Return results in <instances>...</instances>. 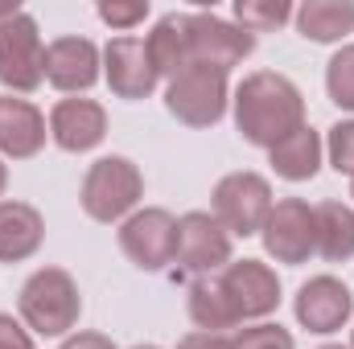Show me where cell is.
<instances>
[{"label":"cell","instance_id":"obj_1","mask_svg":"<svg viewBox=\"0 0 354 349\" xmlns=\"http://www.w3.org/2000/svg\"><path fill=\"white\" fill-rule=\"evenodd\" d=\"M235 128L248 144L276 148L284 136L305 128V99L292 79L276 70H256L235 90Z\"/></svg>","mask_w":354,"mask_h":349},{"label":"cell","instance_id":"obj_2","mask_svg":"<svg viewBox=\"0 0 354 349\" xmlns=\"http://www.w3.org/2000/svg\"><path fill=\"white\" fill-rule=\"evenodd\" d=\"M83 312L79 300V283L62 271V267H41L25 279L21 288V317L33 333L41 337H62L66 329H75Z\"/></svg>","mask_w":354,"mask_h":349},{"label":"cell","instance_id":"obj_3","mask_svg":"<svg viewBox=\"0 0 354 349\" xmlns=\"http://www.w3.org/2000/svg\"><path fill=\"white\" fill-rule=\"evenodd\" d=\"M46 79V46L37 21L17 4H0V83L21 94L41 87Z\"/></svg>","mask_w":354,"mask_h":349},{"label":"cell","instance_id":"obj_4","mask_svg":"<svg viewBox=\"0 0 354 349\" xmlns=\"http://www.w3.org/2000/svg\"><path fill=\"white\" fill-rule=\"evenodd\" d=\"M165 107H169V115H177L189 128L218 123L227 111V70L206 66V62H189L181 74L169 79Z\"/></svg>","mask_w":354,"mask_h":349},{"label":"cell","instance_id":"obj_5","mask_svg":"<svg viewBox=\"0 0 354 349\" xmlns=\"http://www.w3.org/2000/svg\"><path fill=\"white\" fill-rule=\"evenodd\" d=\"M145 193V177L124 157H103L83 177V210L95 222H120Z\"/></svg>","mask_w":354,"mask_h":349},{"label":"cell","instance_id":"obj_6","mask_svg":"<svg viewBox=\"0 0 354 349\" xmlns=\"http://www.w3.org/2000/svg\"><path fill=\"white\" fill-rule=\"evenodd\" d=\"M272 214V185L260 173H231L214 185V218L227 235H260Z\"/></svg>","mask_w":354,"mask_h":349},{"label":"cell","instance_id":"obj_7","mask_svg":"<svg viewBox=\"0 0 354 349\" xmlns=\"http://www.w3.org/2000/svg\"><path fill=\"white\" fill-rule=\"evenodd\" d=\"M214 279H218V292H223L235 325L239 321H260L268 312H276V304H280V279L260 259L227 263Z\"/></svg>","mask_w":354,"mask_h":349},{"label":"cell","instance_id":"obj_8","mask_svg":"<svg viewBox=\"0 0 354 349\" xmlns=\"http://www.w3.org/2000/svg\"><path fill=\"white\" fill-rule=\"evenodd\" d=\"M264 247L276 263H305L317 251V222H313V206L301 197H284L272 206L264 222Z\"/></svg>","mask_w":354,"mask_h":349},{"label":"cell","instance_id":"obj_9","mask_svg":"<svg viewBox=\"0 0 354 349\" xmlns=\"http://www.w3.org/2000/svg\"><path fill=\"white\" fill-rule=\"evenodd\" d=\"M185 25H189V54L194 62H206V66H218V70H231L235 62H243L252 50H256V37L214 12H185Z\"/></svg>","mask_w":354,"mask_h":349},{"label":"cell","instance_id":"obj_10","mask_svg":"<svg viewBox=\"0 0 354 349\" xmlns=\"http://www.w3.org/2000/svg\"><path fill=\"white\" fill-rule=\"evenodd\" d=\"M120 247L140 271H161L165 263H174V251H177L174 214L169 210H140V214H132L124 222V230H120Z\"/></svg>","mask_w":354,"mask_h":349},{"label":"cell","instance_id":"obj_11","mask_svg":"<svg viewBox=\"0 0 354 349\" xmlns=\"http://www.w3.org/2000/svg\"><path fill=\"white\" fill-rule=\"evenodd\" d=\"M174 263L181 271H218L231 263V235L218 226L214 214H185L177 222V251Z\"/></svg>","mask_w":354,"mask_h":349},{"label":"cell","instance_id":"obj_12","mask_svg":"<svg viewBox=\"0 0 354 349\" xmlns=\"http://www.w3.org/2000/svg\"><path fill=\"white\" fill-rule=\"evenodd\" d=\"M351 312H354L351 288L334 275H313L297 292V321L309 333H334L351 321Z\"/></svg>","mask_w":354,"mask_h":349},{"label":"cell","instance_id":"obj_13","mask_svg":"<svg viewBox=\"0 0 354 349\" xmlns=\"http://www.w3.org/2000/svg\"><path fill=\"white\" fill-rule=\"evenodd\" d=\"M103 62H107V87L120 99H145L157 87V66L149 58V41L140 37H115L107 50H103Z\"/></svg>","mask_w":354,"mask_h":349},{"label":"cell","instance_id":"obj_14","mask_svg":"<svg viewBox=\"0 0 354 349\" xmlns=\"http://www.w3.org/2000/svg\"><path fill=\"white\" fill-rule=\"evenodd\" d=\"M50 136L66 152H87L107 136V111L95 99H62L50 111Z\"/></svg>","mask_w":354,"mask_h":349},{"label":"cell","instance_id":"obj_15","mask_svg":"<svg viewBox=\"0 0 354 349\" xmlns=\"http://www.w3.org/2000/svg\"><path fill=\"white\" fill-rule=\"evenodd\" d=\"M46 79L58 90H87L99 79V50L87 37H58L46 46Z\"/></svg>","mask_w":354,"mask_h":349},{"label":"cell","instance_id":"obj_16","mask_svg":"<svg viewBox=\"0 0 354 349\" xmlns=\"http://www.w3.org/2000/svg\"><path fill=\"white\" fill-rule=\"evenodd\" d=\"M46 144V119L29 99L0 94V152L12 161L37 157Z\"/></svg>","mask_w":354,"mask_h":349},{"label":"cell","instance_id":"obj_17","mask_svg":"<svg viewBox=\"0 0 354 349\" xmlns=\"http://www.w3.org/2000/svg\"><path fill=\"white\" fill-rule=\"evenodd\" d=\"M46 239V222L25 201H0V263L29 259Z\"/></svg>","mask_w":354,"mask_h":349},{"label":"cell","instance_id":"obj_18","mask_svg":"<svg viewBox=\"0 0 354 349\" xmlns=\"http://www.w3.org/2000/svg\"><path fill=\"white\" fill-rule=\"evenodd\" d=\"M149 58L157 66V74H181L194 54H189V25H185V12H169L157 21V29L149 33Z\"/></svg>","mask_w":354,"mask_h":349},{"label":"cell","instance_id":"obj_19","mask_svg":"<svg viewBox=\"0 0 354 349\" xmlns=\"http://www.w3.org/2000/svg\"><path fill=\"white\" fill-rule=\"evenodd\" d=\"M268 152H272V169L284 181H309L317 173V165H322V136L305 123V128H297L292 136H284Z\"/></svg>","mask_w":354,"mask_h":349},{"label":"cell","instance_id":"obj_20","mask_svg":"<svg viewBox=\"0 0 354 349\" xmlns=\"http://www.w3.org/2000/svg\"><path fill=\"white\" fill-rule=\"evenodd\" d=\"M313 222H317V255L330 263H346L354 255V210L342 201H322L313 206Z\"/></svg>","mask_w":354,"mask_h":349},{"label":"cell","instance_id":"obj_21","mask_svg":"<svg viewBox=\"0 0 354 349\" xmlns=\"http://www.w3.org/2000/svg\"><path fill=\"white\" fill-rule=\"evenodd\" d=\"M297 25L309 41H338L354 29V4L351 0H309L297 12Z\"/></svg>","mask_w":354,"mask_h":349},{"label":"cell","instance_id":"obj_22","mask_svg":"<svg viewBox=\"0 0 354 349\" xmlns=\"http://www.w3.org/2000/svg\"><path fill=\"white\" fill-rule=\"evenodd\" d=\"M288 17H292V8H288L284 0H239V4H235V21H239V29H248L252 37H256V33H268V29H280Z\"/></svg>","mask_w":354,"mask_h":349},{"label":"cell","instance_id":"obj_23","mask_svg":"<svg viewBox=\"0 0 354 349\" xmlns=\"http://www.w3.org/2000/svg\"><path fill=\"white\" fill-rule=\"evenodd\" d=\"M326 87H330V99H334L338 107L354 111V46L338 50V54L330 58V66H326Z\"/></svg>","mask_w":354,"mask_h":349},{"label":"cell","instance_id":"obj_24","mask_svg":"<svg viewBox=\"0 0 354 349\" xmlns=\"http://www.w3.org/2000/svg\"><path fill=\"white\" fill-rule=\"evenodd\" d=\"M231 349H292V333L280 325H252L231 337Z\"/></svg>","mask_w":354,"mask_h":349},{"label":"cell","instance_id":"obj_25","mask_svg":"<svg viewBox=\"0 0 354 349\" xmlns=\"http://www.w3.org/2000/svg\"><path fill=\"white\" fill-rule=\"evenodd\" d=\"M330 161L338 173H354V119L330 128Z\"/></svg>","mask_w":354,"mask_h":349},{"label":"cell","instance_id":"obj_26","mask_svg":"<svg viewBox=\"0 0 354 349\" xmlns=\"http://www.w3.org/2000/svg\"><path fill=\"white\" fill-rule=\"evenodd\" d=\"M99 17H103L111 29H136V25L149 17V4H145V0H128V4L111 0V4H99Z\"/></svg>","mask_w":354,"mask_h":349},{"label":"cell","instance_id":"obj_27","mask_svg":"<svg viewBox=\"0 0 354 349\" xmlns=\"http://www.w3.org/2000/svg\"><path fill=\"white\" fill-rule=\"evenodd\" d=\"M0 349H33L29 333H25L12 317H4V312H0Z\"/></svg>","mask_w":354,"mask_h":349},{"label":"cell","instance_id":"obj_28","mask_svg":"<svg viewBox=\"0 0 354 349\" xmlns=\"http://www.w3.org/2000/svg\"><path fill=\"white\" fill-rule=\"evenodd\" d=\"M177 349H231V341L218 337V333H189Z\"/></svg>","mask_w":354,"mask_h":349},{"label":"cell","instance_id":"obj_29","mask_svg":"<svg viewBox=\"0 0 354 349\" xmlns=\"http://www.w3.org/2000/svg\"><path fill=\"white\" fill-rule=\"evenodd\" d=\"M62 349H115L103 333H79V337H66V346Z\"/></svg>","mask_w":354,"mask_h":349},{"label":"cell","instance_id":"obj_30","mask_svg":"<svg viewBox=\"0 0 354 349\" xmlns=\"http://www.w3.org/2000/svg\"><path fill=\"white\" fill-rule=\"evenodd\" d=\"M4 185H8V169H4V161H0V193H4Z\"/></svg>","mask_w":354,"mask_h":349},{"label":"cell","instance_id":"obj_31","mask_svg":"<svg viewBox=\"0 0 354 349\" xmlns=\"http://www.w3.org/2000/svg\"><path fill=\"white\" fill-rule=\"evenodd\" d=\"M322 349H346V346H322Z\"/></svg>","mask_w":354,"mask_h":349},{"label":"cell","instance_id":"obj_32","mask_svg":"<svg viewBox=\"0 0 354 349\" xmlns=\"http://www.w3.org/2000/svg\"><path fill=\"white\" fill-rule=\"evenodd\" d=\"M136 349H157V346H136Z\"/></svg>","mask_w":354,"mask_h":349},{"label":"cell","instance_id":"obj_33","mask_svg":"<svg viewBox=\"0 0 354 349\" xmlns=\"http://www.w3.org/2000/svg\"><path fill=\"white\" fill-rule=\"evenodd\" d=\"M351 193H354V185H351Z\"/></svg>","mask_w":354,"mask_h":349},{"label":"cell","instance_id":"obj_34","mask_svg":"<svg viewBox=\"0 0 354 349\" xmlns=\"http://www.w3.org/2000/svg\"><path fill=\"white\" fill-rule=\"evenodd\" d=\"M351 349H354V346H351Z\"/></svg>","mask_w":354,"mask_h":349}]
</instances>
